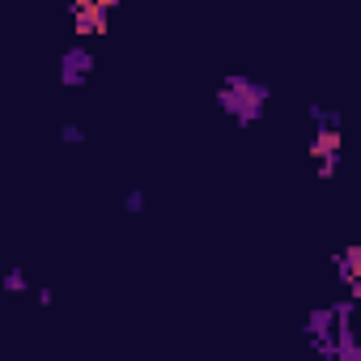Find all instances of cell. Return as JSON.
Listing matches in <instances>:
<instances>
[{
  "label": "cell",
  "mask_w": 361,
  "mask_h": 361,
  "mask_svg": "<svg viewBox=\"0 0 361 361\" xmlns=\"http://www.w3.org/2000/svg\"><path fill=\"white\" fill-rule=\"evenodd\" d=\"M90 73H94V56H90L85 47H68V51L60 56V85L77 90V85L90 81Z\"/></svg>",
  "instance_id": "cell-3"
},
{
  "label": "cell",
  "mask_w": 361,
  "mask_h": 361,
  "mask_svg": "<svg viewBox=\"0 0 361 361\" xmlns=\"http://www.w3.org/2000/svg\"><path fill=\"white\" fill-rule=\"evenodd\" d=\"M123 213H145V192H140V188H132V192L123 196Z\"/></svg>",
  "instance_id": "cell-9"
},
{
  "label": "cell",
  "mask_w": 361,
  "mask_h": 361,
  "mask_svg": "<svg viewBox=\"0 0 361 361\" xmlns=\"http://www.w3.org/2000/svg\"><path fill=\"white\" fill-rule=\"evenodd\" d=\"M119 0H73V26L77 35H102Z\"/></svg>",
  "instance_id": "cell-2"
},
{
  "label": "cell",
  "mask_w": 361,
  "mask_h": 361,
  "mask_svg": "<svg viewBox=\"0 0 361 361\" xmlns=\"http://www.w3.org/2000/svg\"><path fill=\"white\" fill-rule=\"evenodd\" d=\"M60 145H85V128L64 123V128H60Z\"/></svg>",
  "instance_id": "cell-8"
},
{
  "label": "cell",
  "mask_w": 361,
  "mask_h": 361,
  "mask_svg": "<svg viewBox=\"0 0 361 361\" xmlns=\"http://www.w3.org/2000/svg\"><path fill=\"white\" fill-rule=\"evenodd\" d=\"M314 157H340V128H323L314 123V145H310Z\"/></svg>",
  "instance_id": "cell-5"
},
{
  "label": "cell",
  "mask_w": 361,
  "mask_h": 361,
  "mask_svg": "<svg viewBox=\"0 0 361 361\" xmlns=\"http://www.w3.org/2000/svg\"><path fill=\"white\" fill-rule=\"evenodd\" d=\"M5 289H9V293H26V289H30L26 272H22V268H9V272H5Z\"/></svg>",
  "instance_id": "cell-7"
},
{
  "label": "cell",
  "mask_w": 361,
  "mask_h": 361,
  "mask_svg": "<svg viewBox=\"0 0 361 361\" xmlns=\"http://www.w3.org/2000/svg\"><path fill=\"white\" fill-rule=\"evenodd\" d=\"M336 276L344 281L348 298H361V251L357 247H348V251L336 255Z\"/></svg>",
  "instance_id": "cell-4"
},
{
  "label": "cell",
  "mask_w": 361,
  "mask_h": 361,
  "mask_svg": "<svg viewBox=\"0 0 361 361\" xmlns=\"http://www.w3.org/2000/svg\"><path fill=\"white\" fill-rule=\"evenodd\" d=\"M268 94H272V90H268L264 81H255V77H247V73H230V77H226V85L217 90V106H221L234 123L251 128V123H259V119H264Z\"/></svg>",
  "instance_id": "cell-1"
},
{
  "label": "cell",
  "mask_w": 361,
  "mask_h": 361,
  "mask_svg": "<svg viewBox=\"0 0 361 361\" xmlns=\"http://www.w3.org/2000/svg\"><path fill=\"white\" fill-rule=\"evenodd\" d=\"M306 115H310L314 123H323V128H340V111H336V106L327 111V106H319V102H310V111H306Z\"/></svg>",
  "instance_id": "cell-6"
}]
</instances>
